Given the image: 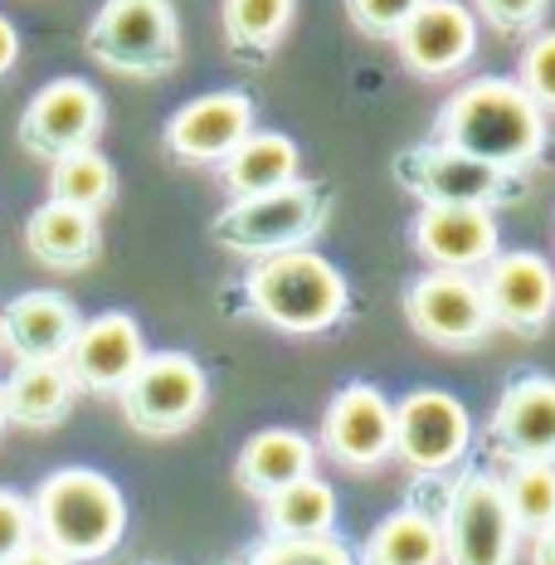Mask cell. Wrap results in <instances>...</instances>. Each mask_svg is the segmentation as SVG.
I'll return each mask as SVG.
<instances>
[{
  "label": "cell",
  "instance_id": "5",
  "mask_svg": "<svg viewBox=\"0 0 555 565\" xmlns=\"http://www.w3.org/2000/svg\"><path fill=\"white\" fill-rule=\"evenodd\" d=\"M327 215H332V191L322 181H292L282 191L234 200L230 210L215 215L210 234L230 254H244L258 264V258L307 249L322 234Z\"/></svg>",
  "mask_w": 555,
  "mask_h": 565
},
{
  "label": "cell",
  "instance_id": "6",
  "mask_svg": "<svg viewBox=\"0 0 555 565\" xmlns=\"http://www.w3.org/2000/svg\"><path fill=\"white\" fill-rule=\"evenodd\" d=\"M84 44L103 68L151 84L181 64V20L171 0H103Z\"/></svg>",
  "mask_w": 555,
  "mask_h": 565
},
{
  "label": "cell",
  "instance_id": "10",
  "mask_svg": "<svg viewBox=\"0 0 555 565\" xmlns=\"http://www.w3.org/2000/svg\"><path fill=\"white\" fill-rule=\"evenodd\" d=\"M472 419L448 391H409L395 405V458L415 478H444L468 458Z\"/></svg>",
  "mask_w": 555,
  "mask_h": 565
},
{
  "label": "cell",
  "instance_id": "3",
  "mask_svg": "<svg viewBox=\"0 0 555 565\" xmlns=\"http://www.w3.org/2000/svg\"><path fill=\"white\" fill-rule=\"evenodd\" d=\"M244 308L258 322L278 327L292 337H317L332 332L351 308V288L346 274L332 258L312 254V249H292V254H274L258 258L244 278Z\"/></svg>",
  "mask_w": 555,
  "mask_h": 565
},
{
  "label": "cell",
  "instance_id": "25",
  "mask_svg": "<svg viewBox=\"0 0 555 565\" xmlns=\"http://www.w3.org/2000/svg\"><path fill=\"white\" fill-rule=\"evenodd\" d=\"M264 532L274 541H312L337 532V492L322 478H298L292 488L264 498Z\"/></svg>",
  "mask_w": 555,
  "mask_h": 565
},
{
  "label": "cell",
  "instance_id": "23",
  "mask_svg": "<svg viewBox=\"0 0 555 565\" xmlns=\"http://www.w3.org/2000/svg\"><path fill=\"white\" fill-rule=\"evenodd\" d=\"M302 151L292 137L282 132H254L220 161V181L234 200H249V195H268V191H282V185L302 181Z\"/></svg>",
  "mask_w": 555,
  "mask_h": 565
},
{
  "label": "cell",
  "instance_id": "26",
  "mask_svg": "<svg viewBox=\"0 0 555 565\" xmlns=\"http://www.w3.org/2000/svg\"><path fill=\"white\" fill-rule=\"evenodd\" d=\"M292 10H298V0H224L220 30L230 54L244 58V64H264L288 34Z\"/></svg>",
  "mask_w": 555,
  "mask_h": 565
},
{
  "label": "cell",
  "instance_id": "19",
  "mask_svg": "<svg viewBox=\"0 0 555 565\" xmlns=\"http://www.w3.org/2000/svg\"><path fill=\"white\" fill-rule=\"evenodd\" d=\"M78 327L84 317H78L74 298L54 288L20 292L0 308V351H10L15 361H64Z\"/></svg>",
  "mask_w": 555,
  "mask_h": 565
},
{
  "label": "cell",
  "instance_id": "12",
  "mask_svg": "<svg viewBox=\"0 0 555 565\" xmlns=\"http://www.w3.org/2000/svg\"><path fill=\"white\" fill-rule=\"evenodd\" d=\"M322 449L351 473H371L395 458V405L371 381H346L322 415Z\"/></svg>",
  "mask_w": 555,
  "mask_h": 565
},
{
  "label": "cell",
  "instance_id": "29",
  "mask_svg": "<svg viewBox=\"0 0 555 565\" xmlns=\"http://www.w3.org/2000/svg\"><path fill=\"white\" fill-rule=\"evenodd\" d=\"M239 565H356V551H351L337 532L332 536H312V541H274V536H264L258 546L244 551Z\"/></svg>",
  "mask_w": 555,
  "mask_h": 565
},
{
  "label": "cell",
  "instance_id": "22",
  "mask_svg": "<svg viewBox=\"0 0 555 565\" xmlns=\"http://www.w3.org/2000/svg\"><path fill=\"white\" fill-rule=\"evenodd\" d=\"M317 449L312 439L298 429H264L234 458V482H239L249 498H274V492L292 488L298 478H312Z\"/></svg>",
  "mask_w": 555,
  "mask_h": 565
},
{
  "label": "cell",
  "instance_id": "34",
  "mask_svg": "<svg viewBox=\"0 0 555 565\" xmlns=\"http://www.w3.org/2000/svg\"><path fill=\"white\" fill-rule=\"evenodd\" d=\"M15 58H20V30L10 25L6 15H0V78L15 68Z\"/></svg>",
  "mask_w": 555,
  "mask_h": 565
},
{
  "label": "cell",
  "instance_id": "18",
  "mask_svg": "<svg viewBox=\"0 0 555 565\" xmlns=\"http://www.w3.org/2000/svg\"><path fill=\"white\" fill-rule=\"evenodd\" d=\"M409 239H415V254L429 258L439 274H478L502 254L492 210L468 205H419V215L409 220Z\"/></svg>",
  "mask_w": 555,
  "mask_h": 565
},
{
  "label": "cell",
  "instance_id": "17",
  "mask_svg": "<svg viewBox=\"0 0 555 565\" xmlns=\"http://www.w3.org/2000/svg\"><path fill=\"white\" fill-rule=\"evenodd\" d=\"M395 54L409 74L448 78L478 54V15L463 0H424L405 30L395 34Z\"/></svg>",
  "mask_w": 555,
  "mask_h": 565
},
{
  "label": "cell",
  "instance_id": "13",
  "mask_svg": "<svg viewBox=\"0 0 555 565\" xmlns=\"http://www.w3.org/2000/svg\"><path fill=\"white\" fill-rule=\"evenodd\" d=\"M482 302L492 312V327H506L516 337H541L555 317V268L531 249L498 254L478 278Z\"/></svg>",
  "mask_w": 555,
  "mask_h": 565
},
{
  "label": "cell",
  "instance_id": "8",
  "mask_svg": "<svg viewBox=\"0 0 555 565\" xmlns=\"http://www.w3.org/2000/svg\"><path fill=\"white\" fill-rule=\"evenodd\" d=\"M395 181L419 205H468V210H498L522 195V175H506L488 161H472L444 141H419V147L395 157Z\"/></svg>",
  "mask_w": 555,
  "mask_h": 565
},
{
  "label": "cell",
  "instance_id": "28",
  "mask_svg": "<svg viewBox=\"0 0 555 565\" xmlns=\"http://www.w3.org/2000/svg\"><path fill=\"white\" fill-rule=\"evenodd\" d=\"M498 482L516 536H541L555 522V463H512Z\"/></svg>",
  "mask_w": 555,
  "mask_h": 565
},
{
  "label": "cell",
  "instance_id": "35",
  "mask_svg": "<svg viewBox=\"0 0 555 565\" xmlns=\"http://www.w3.org/2000/svg\"><path fill=\"white\" fill-rule=\"evenodd\" d=\"M531 565H555V522L541 536H531Z\"/></svg>",
  "mask_w": 555,
  "mask_h": 565
},
{
  "label": "cell",
  "instance_id": "27",
  "mask_svg": "<svg viewBox=\"0 0 555 565\" xmlns=\"http://www.w3.org/2000/svg\"><path fill=\"white\" fill-rule=\"evenodd\" d=\"M113 195H117V171L98 147L74 151V157H64L50 167V200L54 205L84 210V215L98 220L103 210L113 205Z\"/></svg>",
  "mask_w": 555,
  "mask_h": 565
},
{
  "label": "cell",
  "instance_id": "32",
  "mask_svg": "<svg viewBox=\"0 0 555 565\" xmlns=\"http://www.w3.org/2000/svg\"><path fill=\"white\" fill-rule=\"evenodd\" d=\"M25 546H34V512L30 498L15 488H0V565L15 561Z\"/></svg>",
  "mask_w": 555,
  "mask_h": 565
},
{
  "label": "cell",
  "instance_id": "11",
  "mask_svg": "<svg viewBox=\"0 0 555 565\" xmlns=\"http://www.w3.org/2000/svg\"><path fill=\"white\" fill-rule=\"evenodd\" d=\"M405 317L424 341L444 351H478L498 332L472 274H439V268L419 274L405 288Z\"/></svg>",
  "mask_w": 555,
  "mask_h": 565
},
{
  "label": "cell",
  "instance_id": "2",
  "mask_svg": "<svg viewBox=\"0 0 555 565\" xmlns=\"http://www.w3.org/2000/svg\"><path fill=\"white\" fill-rule=\"evenodd\" d=\"M34 541L50 546L54 556L103 561L122 546L127 536V498L122 488L98 473V468H58L34 488Z\"/></svg>",
  "mask_w": 555,
  "mask_h": 565
},
{
  "label": "cell",
  "instance_id": "14",
  "mask_svg": "<svg viewBox=\"0 0 555 565\" xmlns=\"http://www.w3.org/2000/svg\"><path fill=\"white\" fill-rule=\"evenodd\" d=\"M488 444L506 463H555V381L512 375L488 419Z\"/></svg>",
  "mask_w": 555,
  "mask_h": 565
},
{
  "label": "cell",
  "instance_id": "9",
  "mask_svg": "<svg viewBox=\"0 0 555 565\" xmlns=\"http://www.w3.org/2000/svg\"><path fill=\"white\" fill-rule=\"evenodd\" d=\"M103 117H108V103L103 93L84 84V78H54L44 84L20 113V151L34 161H64L74 151H88L103 132Z\"/></svg>",
  "mask_w": 555,
  "mask_h": 565
},
{
  "label": "cell",
  "instance_id": "39",
  "mask_svg": "<svg viewBox=\"0 0 555 565\" xmlns=\"http://www.w3.org/2000/svg\"><path fill=\"white\" fill-rule=\"evenodd\" d=\"M224 565H239V561H224Z\"/></svg>",
  "mask_w": 555,
  "mask_h": 565
},
{
  "label": "cell",
  "instance_id": "15",
  "mask_svg": "<svg viewBox=\"0 0 555 565\" xmlns=\"http://www.w3.org/2000/svg\"><path fill=\"white\" fill-rule=\"evenodd\" d=\"M147 361V337H141L137 317L127 312H103L78 327L74 347L64 356V371L74 391L84 395H122V385L137 375Z\"/></svg>",
  "mask_w": 555,
  "mask_h": 565
},
{
  "label": "cell",
  "instance_id": "36",
  "mask_svg": "<svg viewBox=\"0 0 555 565\" xmlns=\"http://www.w3.org/2000/svg\"><path fill=\"white\" fill-rule=\"evenodd\" d=\"M6 565H68V561H64V556H54L50 546H40V541H34V546H25L15 561H6Z\"/></svg>",
  "mask_w": 555,
  "mask_h": 565
},
{
  "label": "cell",
  "instance_id": "4",
  "mask_svg": "<svg viewBox=\"0 0 555 565\" xmlns=\"http://www.w3.org/2000/svg\"><path fill=\"white\" fill-rule=\"evenodd\" d=\"M434 522L444 541V565H516L522 536L502 502V482L488 463H468L444 482Z\"/></svg>",
  "mask_w": 555,
  "mask_h": 565
},
{
  "label": "cell",
  "instance_id": "21",
  "mask_svg": "<svg viewBox=\"0 0 555 565\" xmlns=\"http://www.w3.org/2000/svg\"><path fill=\"white\" fill-rule=\"evenodd\" d=\"M0 399H6V419L20 429H58L78 391L64 361H15V371L0 381Z\"/></svg>",
  "mask_w": 555,
  "mask_h": 565
},
{
  "label": "cell",
  "instance_id": "20",
  "mask_svg": "<svg viewBox=\"0 0 555 565\" xmlns=\"http://www.w3.org/2000/svg\"><path fill=\"white\" fill-rule=\"evenodd\" d=\"M25 249L40 258L54 274H78V268L98 264L103 254V230L98 220L84 215V210H68L44 200L40 210H30L25 220Z\"/></svg>",
  "mask_w": 555,
  "mask_h": 565
},
{
  "label": "cell",
  "instance_id": "38",
  "mask_svg": "<svg viewBox=\"0 0 555 565\" xmlns=\"http://www.w3.org/2000/svg\"><path fill=\"white\" fill-rule=\"evenodd\" d=\"M141 565H161V561H141Z\"/></svg>",
  "mask_w": 555,
  "mask_h": 565
},
{
  "label": "cell",
  "instance_id": "31",
  "mask_svg": "<svg viewBox=\"0 0 555 565\" xmlns=\"http://www.w3.org/2000/svg\"><path fill=\"white\" fill-rule=\"evenodd\" d=\"M419 6L424 0H346V15H351V25L361 34H371V40H395Z\"/></svg>",
  "mask_w": 555,
  "mask_h": 565
},
{
  "label": "cell",
  "instance_id": "7",
  "mask_svg": "<svg viewBox=\"0 0 555 565\" xmlns=\"http://www.w3.org/2000/svg\"><path fill=\"white\" fill-rule=\"evenodd\" d=\"M210 375L185 351H147L137 375L122 385V419L147 439H175L205 415Z\"/></svg>",
  "mask_w": 555,
  "mask_h": 565
},
{
  "label": "cell",
  "instance_id": "33",
  "mask_svg": "<svg viewBox=\"0 0 555 565\" xmlns=\"http://www.w3.org/2000/svg\"><path fill=\"white\" fill-rule=\"evenodd\" d=\"M472 6L498 34H531L541 25L551 0H472Z\"/></svg>",
  "mask_w": 555,
  "mask_h": 565
},
{
  "label": "cell",
  "instance_id": "30",
  "mask_svg": "<svg viewBox=\"0 0 555 565\" xmlns=\"http://www.w3.org/2000/svg\"><path fill=\"white\" fill-rule=\"evenodd\" d=\"M516 88H522L541 113L555 108V30L531 34V44L522 54V78H516Z\"/></svg>",
  "mask_w": 555,
  "mask_h": 565
},
{
  "label": "cell",
  "instance_id": "16",
  "mask_svg": "<svg viewBox=\"0 0 555 565\" xmlns=\"http://www.w3.org/2000/svg\"><path fill=\"white\" fill-rule=\"evenodd\" d=\"M254 132V98L239 88H220L175 108L161 127V147L175 161H220Z\"/></svg>",
  "mask_w": 555,
  "mask_h": 565
},
{
  "label": "cell",
  "instance_id": "37",
  "mask_svg": "<svg viewBox=\"0 0 555 565\" xmlns=\"http://www.w3.org/2000/svg\"><path fill=\"white\" fill-rule=\"evenodd\" d=\"M6 424H10V419H6V399H0V434H6Z\"/></svg>",
  "mask_w": 555,
  "mask_h": 565
},
{
  "label": "cell",
  "instance_id": "24",
  "mask_svg": "<svg viewBox=\"0 0 555 565\" xmlns=\"http://www.w3.org/2000/svg\"><path fill=\"white\" fill-rule=\"evenodd\" d=\"M356 565H444V541L439 522L424 502H405L399 512H389L365 546L356 551Z\"/></svg>",
  "mask_w": 555,
  "mask_h": 565
},
{
  "label": "cell",
  "instance_id": "1",
  "mask_svg": "<svg viewBox=\"0 0 555 565\" xmlns=\"http://www.w3.org/2000/svg\"><path fill=\"white\" fill-rule=\"evenodd\" d=\"M434 141L506 175H526L546 151V113L516 78H472L434 117Z\"/></svg>",
  "mask_w": 555,
  "mask_h": 565
}]
</instances>
